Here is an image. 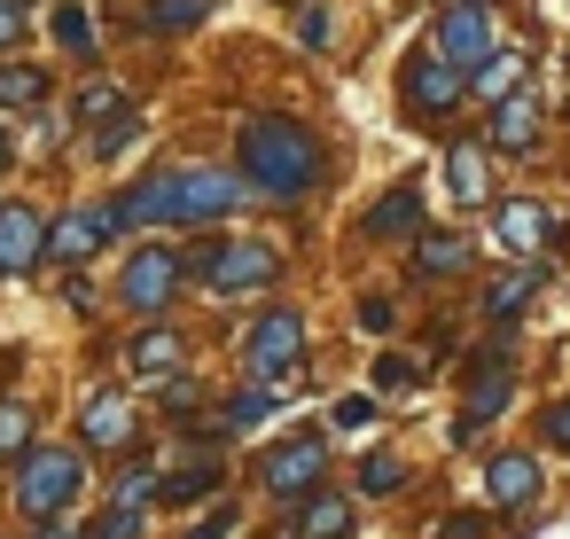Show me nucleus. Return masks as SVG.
Here are the masks:
<instances>
[{"label":"nucleus","mask_w":570,"mask_h":539,"mask_svg":"<svg viewBox=\"0 0 570 539\" xmlns=\"http://www.w3.org/2000/svg\"><path fill=\"white\" fill-rule=\"evenodd\" d=\"M134 141H141V118L126 110L118 126H95V141H87V157H95V165H110V157H126Z\"/></svg>","instance_id":"nucleus-27"},{"label":"nucleus","mask_w":570,"mask_h":539,"mask_svg":"<svg viewBox=\"0 0 570 539\" xmlns=\"http://www.w3.org/2000/svg\"><path fill=\"white\" fill-rule=\"evenodd\" d=\"M539 484H547V469H539L531 453H492V469H484V492H492L500 508H523V500H539Z\"/></svg>","instance_id":"nucleus-14"},{"label":"nucleus","mask_w":570,"mask_h":539,"mask_svg":"<svg viewBox=\"0 0 570 539\" xmlns=\"http://www.w3.org/2000/svg\"><path fill=\"white\" fill-rule=\"evenodd\" d=\"M282 9H297V0H282Z\"/></svg>","instance_id":"nucleus-45"},{"label":"nucleus","mask_w":570,"mask_h":539,"mask_svg":"<svg viewBox=\"0 0 570 539\" xmlns=\"http://www.w3.org/2000/svg\"><path fill=\"white\" fill-rule=\"evenodd\" d=\"M274 406H282V399H274V383H250V391H235V399H227L219 430H258V422H266Z\"/></svg>","instance_id":"nucleus-24"},{"label":"nucleus","mask_w":570,"mask_h":539,"mask_svg":"<svg viewBox=\"0 0 570 539\" xmlns=\"http://www.w3.org/2000/svg\"><path fill=\"white\" fill-rule=\"evenodd\" d=\"M134 531H141V516H134V508H110V516H95V523H87V539H134Z\"/></svg>","instance_id":"nucleus-33"},{"label":"nucleus","mask_w":570,"mask_h":539,"mask_svg":"<svg viewBox=\"0 0 570 539\" xmlns=\"http://www.w3.org/2000/svg\"><path fill=\"white\" fill-rule=\"evenodd\" d=\"M196 266H204V290L212 297H258V290L282 282V251L274 243H212Z\"/></svg>","instance_id":"nucleus-4"},{"label":"nucleus","mask_w":570,"mask_h":539,"mask_svg":"<svg viewBox=\"0 0 570 539\" xmlns=\"http://www.w3.org/2000/svg\"><path fill=\"white\" fill-rule=\"evenodd\" d=\"M56 141H63V118L40 110V118H32V149H56Z\"/></svg>","instance_id":"nucleus-40"},{"label":"nucleus","mask_w":570,"mask_h":539,"mask_svg":"<svg viewBox=\"0 0 570 539\" xmlns=\"http://www.w3.org/2000/svg\"><path fill=\"white\" fill-rule=\"evenodd\" d=\"M56 40H63V56H95V17L79 9V0L56 9Z\"/></svg>","instance_id":"nucleus-28"},{"label":"nucleus","mask_w":570,"mask_h":539,"mask_svg":"<svg viewBox=\"0 0 570 539\" xmlns=\"http://www.w3.org/2000/svg\"><path fill=\"white\" fill-rule=\"evenodd\" d=\"M227 531H235V508H212V516H204L188 539H227Z\"/></svg>","instance_id":"nucleus-41"},{"label":"nucleus","mask_w":570,"mask_h":539,"mask_svg":"<svg viewBox=\"0 0 570 539\" xmlns=\"http://www.w3.org/2000/svg\"><path fill=\"white\" fill-rule=\"evenodd\" d=\"M79 118H87V126H110V118H126V95H118V79H95V87L79 95Z\"/></svg>","instance_id":"nucleus-29"},{"label":"nucleus","mask_w":570,"mask_h":539,"mask_svg":"<svg viewBox=\"0 0 570 539\" xmlns=\"http://www.w3.org/2000/svg\"><path fill=\"white\" fill-rule=\"evenodd\" d=\"M469 243L461 235H414V274H461Z\"/></svg>","instance_id":"nucleus-21"},{"label":"nucleus","mask_w":570,"mask_h":539,"mask_svg":"<svg viewBox=\"0 0 570 539\" xmlns=\"http://www.w3.org/2000/svg\"><path fill=\"white\" fill-rule=\"evenodd\" d=\"M204 492H219V461H196V469H180V477H157V500H165V508H188V500H204Z\"/></svg>","instance_id":"nucleus-22"},{"label":"nucleus","mask_w":570,"mask_h":539,"mask_svg":"<svg viewBox=\"0 0 570 539\" xmlns=\"http://www.w3.org/2000/svg\"><path fill=\"white\" fill-rule=\"evenodd\" d=\"M367 422H375V399H367V391H360V399H344V406H336V430H367Z\"/></svg>","instance_id":"nucleus-37"},{"label":"nucleus","mask_w":570,"mask_h":539,"mask_svg":"<svg viewBox=\"0 0 570 539\" xmlns=\"http://www.w3.org/2000/svg\"><path fill=\"white\" fill-rule=\"evenodd\" d=\"M79 484H87V461L71 445H32L17 461V508L24 516H63L79 500Z\"/></svg>","instance_id":"nucleus-3"},{"label":"nucleus","mask_w":570,"mask_h":539,"mask_svg":"<svg viewBox=\"0 0 570 539\" xmlns=\"http://www.w3.org/2000/svg\"><path fill=\"white\" fill-rule=\"evenodd\" d=\"M321 469H328V445L305 430V438H282V445L258 461V484H266L274 500H297V492H313V484H321Z\"/></svg>","instance_id":"nucleus-7"},{"label":"nucleus","mask_w":570,"mask_h":539,"mask_svg":"<svg viewBox=\"0 0 570 539\" xmlns=\"http://www.w3.org/2000/svg\"><path fill=\"white\" fill-rule=\"evenodd\" d=\"M453 102H461V71H453L438 48L414 56V63H406V110H414V118H445Z\"/></svg>","instance_id":"nucleus-9"},{"label":"nucleus","mask_w":570,"mask_h":539,"mask_svg":"<svg viewBox=\"0 0 570 539\" xmlns=\"http://www.w3.org/2000/svg\"><path fill=\"white\" fill-rule=\"evenodd\" d=\"M48 102V71L32 63H0V110H40Z\"/></svg>","instance_id":"nucleus-19"},{"label":"nucleus","mask_w":570,"mask_h":539,"mask_svg":"<svg viewBox=\"0 0 570 539\" xmlns=\"http://www.w3.org/2000/svg\"><path fill=\"white\" fill-rule=\"evenodd\" d=\"M102 243H110V212L102 204H79V212H63L48 227V258H63V266H87Z\"/></svg>","instance_id":"nucleus-10"},{"label":"nucleus","mask_w":570,"mask_h":539,"mask_svg":"<svg viewBox=\"0 0 570 539\" xmlns=\"http://www.w3.org/2000/svg\"><path fill=\"white\" fill-rule=\"evenodd\" d=\"M9 165H17V141H9V134H0V173H9Z\"/></svg>","instance_id":"nucleus-44"},{"label":"nucleus","mask_w":570,"mask_h":539,"mask_svg":"<svg viewBox=\"0 0 570 539\" xmlns=\"http://www.w3.org/2000/svg\"><path fill=\"white\" fill-rule=\"evenodd\" d=\"M126 438H134V406H126L118 391H95V399L79 406V445H87V453H118Z\"/></svg>","instance_id":"nucleus-12"},{"label":"nucleus","mask_w":570,"mask_h":539,"mask_svg":"<svg viewBox=\"0 0 570 539\" xmlns=\"http://www.w3.org/2000/svg\"><path fill=\"white\" fill-rule=\"evenodd\" d=\"M367 235H422V188H391L367 212Z\"/></svg>","instance_id":"nucleus-18"},{"label":"nucleus","mask_w":570,"mask_h":539,"mask_svg":"<svg viewBox=\"0 0 570 539\" xmlns=\"http://www.w3.org/2000/svg\"><path fill=\"white\" fill-rule=\"evenodd\" d=\"M149 484H157V477H149V461H126V477H118V508H134Z\"/></svg>","instance_id":"nucleus-35"},{"label":"nucleus","mask_w":570,"mask_h":539,"mask_svg":"<svg viewBox=\"0 0 570 539\" xmlns=\"http://www.w3.org/2000/svg\"><path fill=\"white\" fill-rule=\"evenodd\" d=\"M547 235H554V227H547L539 204H508V212H500V243H508V251H539Z\"/></svg>","instance_id":"nucleus-20"},{"label":"nucleus","mask_w":570,"mask_h":539,"mask_svg":"<svg viewBox=\"0 0 570 539\" xmlns=\"http://www.w3.org/2000/svg\"><path fill=\"white\" fill-rule=\"evenodd\" d=\"M469 95H484V102L523 95V56H492V63H476V87H469Z\"/></svg>","instance_id":"nucleus-23"},{"label":"nucleus","mask_w":570,"mask_h":539,"mask_svg":"<svg viewBox=\"0 0 570 539\" xmlns=\"http://www.w3.org/2000/svg\"><path fill=\"white\" fill-rule=\"evenodd\" d=\"M438 56H445L453 71H476V63L500 56V40H492V0H453V9L438 17Z\"/></svg>","instance_id":"nucleus-5"},{"label":"nucleus","mask_w":570,"mask_h":539,"mask_svg":"<svg viewBox=\"0 0 570 539\" xmlns=\"http://www.w3.org/2000/svg\"><path fill=\"white\" fill-rule=\"evenodd\" d=\"M196 399H204V391H196L188 375H165V391H157V406H165V414H188Z\"/></svg>","instance_id":"nucleus-34"},{"label":"nucleus","mask_w":570,"mask_h":539,"mask_svg":"<svg viewBox=\"0 0 570 539\" xmlns=\"http://www.w3.org/2000/svg\"><path fill=\"white\" fill-rule=\"evenodd\" d=\"M297 360H305V321L297 313H266L250 329V375L274 383V375H297Z\"/></svg>","instance_id":"nucleus-8"},{"label":"nucleus","mask_w":570,"mask_h":539,"mask_svg":"<svg viewBox=\"0 0 570 539\" xmlns=\"http://www.w3.org/2000/svg\"><path fill=\"white\" fill-rule=\"evenodd\" d=\"M445 539H484V516H453V523H445Z\"/></svg>","instance_id":"nucleus-43"},{"label":"nucleus","mask_w":570,"mask_h":539,"mask_svg":"<svg viewBox=\"0 0 570 539\" xmlns=\"http://www.w3.org/2000/svg\"><path fill=\"white\" fill-rule=\"evenodd\" d=\"M328 24H336V17H328V9H305V17H297V32H305V48H328V40H336V32H328Z\"/></svg>","instance_id":"nucleus-36"},{"label":"nucleus","mask_w":570,"mask_h":539,"mask_svg":"<svg viewBox=\"0 0 570 539\" xmlns=\"http://www.w3.org/2000/svg\"><path fill=\"white\" fill-rule=\"evenodd\" d=\"M126 360L141 367V375H173L180 367V329H165V321H149L134 344H126Z\"/></svg>","instance_id":"nucleus-16"},{"label":"nucleus","mask_w":570,"mask_h":539,"mask_svg":"<svg viewBox=\"0 0 570 539\" xmlns=\"http://www.w3.org/2000/svg\"><path fill=\"white\" fill-rule=\"evenodd\" d=\"M414 383H422V367H414L406 352H383V360H375V391H414Z\"/></svg>","instance_id":"nucleus-32"},{"label":"nucleus","mask_w":570,"mask_h":539,"mask_svg":"<svg viewBox=\"0 0 570 539\" xmlns=\"http://www.w3.org/2000/svg\"><path fill=\"white\" fill-rule=\"evenodd\" d=\"M24 40V0H0V48Z\"/></svg>","instance_id":"nucleus-38"},{"label":"nucleus","mask_w":570,"mask_h":539,"mask_svg":"<svg viewBox=\"0 0 570 539\" xmlns=\"http://www.w3.org/2000/svg\"><path fill=\"white\" fill-rule=\"evenodd\" d=\"M531 290H539V266H515V274H500V282H492L484 313H492V321H508V313H515V305H523Z\"/></svg>","instance_id":"nucleus-26"},{"label":"nucleus","mask_w":570,"mask_h":539,"mask_svg":"<svg viewBox=\"0 0 570 539\" xmlns=\"http://www.w3.org/2000/svg\"><path fill=\"white\" fill-rule=\"evenodd\" d=\"M235 165H243L250 188H266V196H313L321 173H328L313 126H297V118H243V126H235Z\"/></svg>","instance_id":"nucleus-1"},{"label":"nucleus","mask_w":570,"mask_h":539,"mask_svg":"<svg viewBox=\"0 0 570 539\" xmlns=\"http://www.w3.org/2000/svg\"><path fill=\"white\" fill-rule=\"evenodd\" d=\"M445 188H453V204H484V149L476 141L445 149Z\"/></svg>","instance_id":"nucleus-17"},{"label":"nucleus","mask_w":570,"mask_h":539,"mask_svg":"<svg viewBox=\"0 0 570 539\" xmlns=\"http://www.w3.org/2000/svg\"><path fill=\"white\" fill-rule=\"evenodd\" d=\"M399 484H406V461H399V453H367L360 492H399Z\"/></svg>","instance_id":"nucleus-31"},{"label":"nucleus","mask_w":570,"mask_h":539,"mask_svg":"<svg viewBox=\"0 0 570 539\" xmlns=\"http://www.w3.org/2000/svg\"><path fill=\"white\" fill-rule=\"evenodd\" d=\"M32 539H87V531H71L63 516H32Z\"/></svg>","instance_id":"nucleus-42"},{"label":"nucleus","mask_w":570,"mask_h":539,"mask_svg":"<svg viewBox=\"0 0 570 539\" xmlns=\"http://www.w3.org/2000/svg\"><path fill=\"white\" fill-rule=\"evenodd\" d=\"M539 430H547V445H562V453H570V399H562V406H547V422H539Z\"/></svg>","instance_id":"nucleus-39"},{"label":"nucleus","mask_w":570,"mask_h":539,"mask_svg":"<svg viewBox=\"0 0 570 539\" xmlns=\"http://www.w3.org/2000/svg\"><path fill=\"white\" fill-rule=\"evenodd\" d=\"M539 102L531 95H508V102H492V149H508V157H531L539 149Z\"/></svg>","instance_id":"nucleus-13"},{"label":"nucleus","mask_w":570,"mask_h":539,"mask_svg":"<svg viewBox=\"0 0 570 539\" xmlns=\"http://www.w3.org/2000/svg\"><path fill=\"white\" fill-rule=\"evenodd\" d=\"M344 531H352V500L344 492H321V500H305L289 516V539H344Z\"/></svg>","instance_id":"nucleus-15"},{"label":"nucleus","mask_w":570,"mask_h":539,"mask_svg":"<svg viewBox=\"0 0 570 539\" xmlns=\"http://www.w3.org/2000/svg\"><path fill=\"white\" fill-rule=\"evenodd\" d=\"M24 453H32V406L0 399V461H24Z\"/></svg>","instance_id":"nucleus-25"},{"label":"nucleus","mask_w":570,"mask_h":539,"mask_svg":"<svg viewBox=\"0 0 570 539\" xmlns=\"http://www.w3.org/2000/svg\"><path fill=\"white\" fill-rule=\"evenodd\" d=\"M173 290H180V251H173V243H141V251L126 258V274H118V297H126L134 313H165Z\"/></svg>","instance_id":"nucleus-6"},{"label":"nucleus","mask_w":570,"mask_h":539,"mask_svg":"<svg viewBox=\"0 0 570 539\" xmlns=\"http://www.w3.org/2000/svg\"><path fill=\"white\" fill-rule=\"evenodd\" d=\"M40 251H48V219L32 204H0V274H32Z\"/></svg>","instance_id":"nucleus-11"},{"label":"nucleus","mask_w":570,"mask_h":539,"mask_svg":"<svg viewBox=\"0 0 570 539\" xmlns=\"http://www.w3.org/2000/svg\"><path fill=\"white\" fill-rule=\"evenodd\" d=\"M173 227H212L227 212L250 204V173L243 165H173Z\"/></svg>","instance_id":"nucleus-2"},{"label":"nucleus","mask_w":570,"mask_h":539,"mask_svg":"<svg viewBox=\"0 0 570 539\" xmlns=\"http://www.w3.org/2000/svg\"><path fill=\"white\" fill-rule=\"evenodd\" d=\"M212 17V0H157L149 9V32H188V24H204Z\"/></svg>","instance_id":"nucleus-30"}]
</instances>
